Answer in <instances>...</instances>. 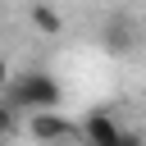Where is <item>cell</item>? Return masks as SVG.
I'll return each instance as SVG.
<instances>
[{"mask_svg": "<svg viewBox=\"0 0 146 146\" xmlns=\"http://www.w3.org/2000/svg\"><path fill=\"white\" fill-rule=\"evenodd\" d=\"M0 100L18 114V110H27V114H41V110H55L59 100H64V91H59V82L46 73V68H27V73H14L9 78V87L0 91Z\"/></svg>", "mask_w": 146, "mask_h": 146, "instance_id": "obj_1", "label": "cell"}, {"mask_svg": "<svg viewBox=\"0 0 146 146\" xmlns=\"http://www.w3.org/2000/svg\"><path fill=\"white\" fill-rule=\"evenodd\" d=\"M105 41H114V50H128V46H132V41H128V27H123V23H110V27H105Z\"/></svg>", "mask_w": 146, "mask_h": 146, "instance_id": "obj_5", "label": "cell"}, {"mask_svg": "<svg viewBox=\"0 0 146 146\" xmlns=\"http://www.w3.org/2000/svg\"><path fill=\"white\" fill-rule=\"evenodd\" d=\"M82 146H146V137L141 132H123L105 110H96V114L82 119Z\"/></svg>", "mask_w": 146, "mask_h": 146, "instance_id": "obj_2", "label": "cell"}, {"mask_svg": "<svg viewBox=\"0 0 146 146\" xmlns=\"http://www.w3.org/2000/svg\"><path fill=\"white\" fill-rule=\"evenodd\" d=\"M9 78H14V73H9V64H5V59H0V91H5V87H9Z\"/></svg>", "mask_w": 146, "mask_h": 146, "instance_id": "obj_7", "label": "cell"}, {"mask_svg": "<svg viewBox=\"0 0 146 146\" xmlns=\"http://www.w3.org/2000/svg\"><path fill=\"white\" fill-rule=\"evenodd\" d=\"M14 123H18V114H14V110H9L5 100H0V141H5L9 132H14Z\"/></svg>", "mask_w": 146, "mask_h": 146, "instance_id": "obj_6", "label": "cell"}, {"mask_svg": "<svg viewBox=\"0 0 146 146\" xmlns=\"http://www.w3.org/2000/svg\"><path fill=\"white\" fill-rule=\"evenodd\" d=\"M32 23H36L41 32H50V36L59 32V14H55V9L46 5V0H36V5H32Z\"/></svg>", "mask_w": 146, "mask_h": 146, "instance_id": "obj_4", "label": "cell"}, {"mask_svg": "<svg viewBox=\"0 0 146 146\" xmlns=\"http://www.w3.org/2000/svg\"><path fill=\"white\" fill-rule=\"evenodd\" d=\"M32 137L36 141H46V146H59V141H78L82 146V123H68L64 114H55V110H41V114H32Z\"/></svg>", "mask_w": 146, "mask_h": 146, "instance_id": "obj_3", "label": "cell"}]
</instances>
